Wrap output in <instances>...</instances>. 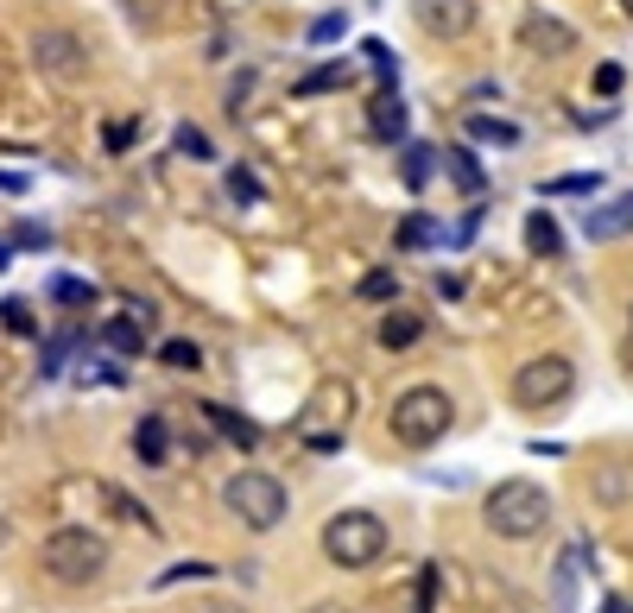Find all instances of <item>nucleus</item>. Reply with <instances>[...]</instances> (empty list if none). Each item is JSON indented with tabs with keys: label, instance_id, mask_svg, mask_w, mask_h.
Returning a JSON list of instances; mask_svg holds the SVG:
<instances>
[{
	"label": "nucleus",
	"instance_id": "13",
	"mask_svg": "<svg viewBox=\"0 0 633 613\" xmlns=\"http://www.w3.org/2000/svg\"><path fill=\"white\" fill-rule=\"evenodd\" d=\"M134 456H140L147 469H165V462H172V424H165V418H140V424H134Z\"/></svg>",
	"mask_w": 633,
	"mask_h": 613
},
{
	"label": "nucleus",
	"instance_id": "24",
	"mask_svg": "<svg viewBox=\"0 0 633 613\" xmlns=\"http://www.w3.org/2000/svg\"><path fill=\"white\" fill-rule=\"evenodd\" d=\"M438 588H444V570H438V563H425L418 582H412V613H438Z\"/></svg>",
	"mask_w": 633,
	"mask_h": 613
},
{
	"label": "nucleus",
	"instance_id": "20",
	"mask_svg": "<svg viewBox=\"0 0 633 613\" xmlns=\"http://www.w3.org/2000/svg\"><path fill=\"white\" fill-rule=\"evenodd\" d=\"M526 247L545 253V259H558V253H564V228L545 216V209H532V216H526Z\"/></svg>",
	"mask_w": 633,
	"mask_h": 613
},
{
	"label": "nucleus",
	"instance_id": "1",
	"mask_svg": "<svg viewBox=\"0 0 633 613\" xmlns=\"http://www.w3.org/2000/svg\"><path fill=\"white\" fill-rule=\"evenodd\" d=\"M456 424V398L444 386H431V380H418L406 393L393 398V411H387V431L393 443H406V449H438Z\"/></svg>",
	"mask_w": 633,
	"mask_h": 613
},
{
	"label": "nucleus",
	"instance_id": "26",
	"mask_svg": "<svg viewBox=\"0 0 633 613\" xmlns=\"http://www.w3.org/2000/svg\"><path fill=\"white\" fill-rule=\"evenodd\" d=\"M102 500H109L114 512L127 519V525H140V532H159V519H152V512H147L140 500H134V494H121V487H102Z\"/></svg>",
	"mask_w": 633,
	"mask_h": 613
},
{
	"label": "nucleus",
	"instance_id": "25",
	"mask_svg": "<svg viewBox=\"0 0 633 613\" xmlns=\"http://www.w3.org/2000/svg\"><path fill=\"white\" fill-rule=\"evenodd\" d=\"M539 190L545 196H590V190H602V171H564V178H545Z\"/></svg>",
	"mask_w": 633,
	"mask_h": 613
},
{
	"label": "nucleus",
	"instance_id": "44",
	"mask_svg": "<svg viewBox=\"0 0 633 613\" xmlns=\"http://www.w3.org/2000/svg\"><path fill=\"white\" fill-rule=\"evenodd\" d=\"M7 259H13V247H7V241H0V272H7Z\"/></svg>",
	"mask_w": 633,
	"mask_h": 613
},
{
	"label": "nucleus",
	"instance_id": "19",
	"mask_svg": "<svg viewBox=\"0 0 633 613\" xmlns=\"http://www.w3.org/2000/svg\"><path fill=\"white\" fill-rule=\"evenodd\" d=\"M102 348H114V355H140V348H147V323H134V317L121 310L114 323H102Z\"/></svg>",
	"mask_w": 633,
	"mask_h": 613
},
{
	"label": "nucleus",
	"instance_id": "15",
	"mask_svg": "<svg viewBox=\"0 0 633 613\" xmlns=\"http://www.w3.org/2000/svg\"><path fill=\"white\" fill-rule=\"evenodd\" d=\"M438 158H444L450 183H456V190H463V196H476V203H482L488 178H482V165H476V152H469V145H444V152H438Z\"/></svg>",
	"mask_w": 633,
	"mask_h": 613
},
{
	"label": "nucleus",
	"instance_id": "43",
	"mask_svg": "<svg viewBox=\"0 0 633 613\" xmlns=\"http://www.w3.org/2000/svg\"><path fill=\"white\" fill-rule=\"evenodd\" d=\"M197 613H248V608H241V601H203Z\"/></svg>",
	"mask_w": 633,
	"mask_h": 613
},
{
	"label": "nucleus",
	"instance_id": "2",
	"mask_svg": "<svg viewBox=\"0 0 633 613\" xmlns=\"http://www.w3.org/2000/svg\"><path fill=\"white\" fill-rule=\"evenodd\" d=\"M482 519H488L494 538L526 544V538H539V532L552 525V494H545L539 481H501V487L482 500Z\"/></svg>",
	"mask_w": 633,
	"mask_h": 613
},
{
	"label": "nucleus",
	"instance_id": "6",
	"mask_svg": "<svg viewBox=\"0 0 633 613\" xmlns=\"http://www.w3.org/2000/svg\"><path fill=\"white\" fill-rule=\"evenodd\" d=\"M570 393H577V367L564 361V355H539V361H526L520 373H514V405L532 411V418L570 405Z\"/></svg>",
	"mask_w": 633,
	"mask_h": 613
},
{
	"label": "nucleus",
	"instance_id": "14",
	"mask_svg": "<svg viewBox=\"0 0 633 613\" xmlns=\"http://www.w3.org/2000/svg\"><path fill=\"white\" fill-rule=\"evenodd\" d=\"M438 165H444V158H438V145H425V140L400 145V183H406V190H425V183L438 178Z\"/></svg>",
	"mask_w": 633,
	"mask_h": 613
},
{
	"label": "nucleus",
	"instance_id": "3",
	"mask_svg": "<svg viewBox=\"0 0 633 613\" xmlns=\"http://www.w3.org/2000/svg\"><path fill=\"white\" fill-rule=\"evenodd\" d=\"M38 563H45V576L51 582L83 588V582H96L102 570H109V538L89 532V525H58L51 538L38 544Z\"/></svg>",
	"mask_w": 633,
	"mask_h": 613
},
{
	"label": "nucleus",
	"instance_id": "12",
	"mask_svg": "<svg viewBox=\"0 0 633 613\" xmlns=\"http://www.w3.org/2000/svg\"><path fill=\"white\" fill-rule=\"evenodd\" d=\"M526 44H532L539 58H564V51L577 44V33H570L564 20H545V13H526Z\"/></svg>",
	"mask_w": 633,
	"mask_h": 613
},
{
	"label": "nucleus",
	"instance_id": "8",
	"mask_svg": "<svg viewBox=\"0 0 633 613\" xmlns=\"http://www.w3.org/2000/svg\"><path fill=\"white\" fill-rule=\"evenodd\" d=\"M418 26L431 38H469L476 33V0H412Z\"/></svg>",
	"mask_w": 633,
	"mask_h": 613
},
{
	"label": "nucleus",
	"instance_id": "17",
	"mask_svg": "<svg viewBox=\"0 0 633 613\" xmlns=\"http://www.w3.org/2000/svg\"><path fill=\"white\" fill-rule=\"evenodd\" d=\"M463 133H469V140H482V145H501V152H514V145L526 140L520 127H514V120H501V114H469V120H463Z\"/></svg>",
	"mask_w": 633,
	"mask_h": 613
},
{
	"label": "nucleus",
	"instance_id": "36",
	"mask_svg": "<svg viewBox=\"0 0 633 613\" xmlns=\"http://www.w3.org/2000/svg\"><path fill=\"white\" fill-rule=\"evenodd\" d=\"M203 576H216L210 563H172L165 576H159V588H178V582H203Z\"/></svg>",
	"mask_w": 633,
	"mask_h": 613
},
{
	"label": "nucleus",
	"instance_id": "45",
	"mask_svg": "<svg viewBox=\"0 0 633 613\" xmlns=\"http://www.w3.org/2000/svg\"><path fill=\"white\" fill-rule=\"evenodd\" d=\"M621 13H628V20H633V0H621Z\"/></svg>",
	"mask_w": 633,
	"mask_h": 613
},
{
	"label": "nucleus",
	"instance_id": "10",
	"mask_svg": "<svg viewBox=\"0 0 633 613\" xmlns=\"http://www.w3.org/2000/svg\"><path fill=\"white\" fill-rule=\"evenodd\" d=\"M583 234H590V241H621V234H633V190L596 203V209L583 216Z\"/></svg>",
	"mask_w": 633,
	"mask_h": 613
},
{
	"label": "nucleus",
	"instance_id": "27",
	"mask_svg": "<svg viewBox=\"0 0 633 613\" xmlns=\"http://www.w3.org/2000/svg\"><path fill=\"white\" fill-rule=\"evenodd\" d=\"M336 38H349V13H342V7H336V13H317L311 33H304V44H336Z\"/></svg>",
	"mask_w": 633,
	"mask_h": 613
},
{
	"label": "nucleus",
	"instance_id": "40",
	"mask_svg": "<svg viewBox=\"0 0 633 613\" xmlns=\"http://www.w3.org/2000/svg\"><path fill=\"white\" fill-rule=\"evenodd\" d=\"M13 241H20V247H51V234H45V228H20Z\"/></svg>",
	"mask_w": 633,
	"mask_h": 613
},
{
	"label": "nucleus",
	"instance_id": "30",
	"mask_svg": "<svg viewBox=\"0 0 633 613\" xmlns=\"http://www.w3.org/2000/svg\"><path fill=\"white\" fill-rule=\"evenodd\" d=\"M362 51H368V64H374V71H380V89H400V58H393V51H387L380 38H368Z\"/></svg>",
	"mask_w": 633,
	"mask_h": 613
},
{
	"label": "nucleus",
	"instance_id": "28",
	"mask_svg": "<svg viewBox=\"0 0 633 613\" xmlns=\"http://www.w3.org/2000/svg\"><path fill=\"white\" fill-rule=\"evenodd\" d=\"M355 297H362V304H393V297H400V272H368V279L355 285Z\"/></svg>",
	"mask_w": 633,
	"mask_h": 613
},
{
	"label": "nucleus",
	"instance_id": "4",
	"mask_svg": "<svg viewBox=\"0 0 633 613\" xmlns=\"http://www.w3.org/2000/svg\"><path fill=\"white\" fill-rule=\"evenodd\" d=\"M324 557L336 570H374L387 557V519L368 512V506H349L324 525Z\"/></svg>",
	"mask_w": 633,
	"mask_h": 613
},
{
	"label": "nucleus",
	"instance_id": "35",
	"mask_svg": "<svg viewBox=\"0 0 633 613\" xmlns=\"http://www.w3.org/2000/svg\"><path fill=\"white\" fill-rule=\"evenodd\" d=\"M83 380H96V386H127V373H121V361H83Z\"/></svg>",
	"mask_w": 633,
	"mask_h": 613
},
{
	"label": "nucleus",
	"instance_id": "31",
	"mask_svg": "<svg viewBox=\"0 0 633 613\" xmlns=\"http://www.w3.org/2000/svg\"><path fill=\"white\" fill-rule=\"evenodd\" d=\"M172 145H178V152H185V158H216V145H210V133H203V127H178V133H172Z\"/></svg>",
	"mask_w": 633,
	"mask_h": 613
},
{
	"label": "nucleus",
	"instance_id": "9",
	"mask_svg": "<svg viewBox=\"0 0 633 613\" xmlns=\"http://www.w3.org/2000/svg\"><path fill=\"white\" fill-rule=\"evenodd\" d=\"M368 133L380 145H406L412 140L406 133V95H400V89H380V95L368 102Z\"/></svg>",
	"mask_w": 633,
	"mask_h": 613
},
{
	"label": "nucleus",
	"instance_id": "33",
	"mask_svg": "<svg viewBox=\"0 0 633 613\" xmlns=\"http://www.w3.org/2000/svg\"><path fill=\"white\" fill-rule=\"evenodd\" d=\"M0 323L13 329V335H38V323H33V304H26V297H7V304H0Z\"/></svg>",
	"mask_w": 633,
	"mask_h": 613
},
{
	"label": "nucleus",
	"instance_id": "5",
	"mask_svg": "<svg viewBox=\"0 0 633 613\" xmlns=\"http://www.w3.org/2000/svg\"><path fill=\"white\" fill-rule=\"evenodd\" d=\"M223 506L248 525V532H279L286 525V506H292V494H286V481L266 469H241L223 481Z\"/></svg>",
	"mask_w": 633,
	"mask_h": 613
},
{
	"label": "nucleus",
	"instance_id": "7",
	"mask_svg": "<svg viewBox=\"0 0 633 613\" xmlns=\"http://www.w3.org/2000/svg\"><path fill=\"white\" fill-rule=\"evenodd\" d=\"M33 64L45 76H58V82H71V76L89 71V51H83V38L76 33H38L33 38Z\"/></svg>",
	"mask_w": 633,
	"mask_h": 613
},
{
	"label": "nucleus",
	"instance_id": "42",
	"mask_svg": "<svg viewBox=\"0 0 633 613\" xmlns=\"http://www.w3.org/2000/svg\"><path fill=\"white\" fill-rule=\"evenodd\" d=\"M602 613H633L628 595H602Z\"/></svg>",
	"mask_w": 633,
	"mask_h": 613
},
{
	"label": "nucleus",
	"instance_id": "38",
	"mask_svg": "<svg viewBox=\"0 0 633 613\" xmlns=\"http://www.w3.org/2000/svg\"><path fill=\"white\" fill-rule=\"evenodd\" d=\"M476 228H482V209H469V216L450 228V247H469V241H476Z\"/></svg>",
	"mask_w": 633,
	"mask_h": 613
},
{
	"label": "nucleus",
	"instance_id": "23",
	"mask_svg": "<svg viewBox=\"0 0 633 613\" xmlns=\"http://www.w3.org/2000/svg\"><path fill=\"white\" fill-rule=\"evenodd\" d=\"M51 304L83 310V304H96V285H89V279H76V272H64V279H51Z\"/></svg>",
	"mask_w": 633,
	"mask_h": 613
},
{
	"label": "nucleus",
	"instance_id": "18",
	"mask_svg": "<svg viewBox=\"0 0 633 613\" xmlns=\"http://www.w3.org/2000/svg\"><path fill=\"white\" fill-rule=\"evenodd\" d=\"M203 418L216 424V436H223V443H235V449H261V431H254L241 411H228V405H203Z\"/></svg>",
	"mask_w": 633,
	"mask_h": 613
},
{
	"label": "nucleus",
	"instance_id": "37",
	"mask_svg": "<svg viewBox=\"0 0 633 613\" xmlns=\"http://www.w3.org/2000/svg\"><path fill=\"white\" fill-rule=\"evenodd\" d=\"M134 140H140V120H114L109 127V152H127Z\"/></svg>",
	"mask_w": 633,
	"mask_h": 613
},
{
	"label": "nucleus",
	"instance_id": "16",
	"mask_svg": "<svg viewBox=\"0 0 633 613\" xmlns=\"http://www.w3.org/2000/svg\"><path fill=\"white\" fill-rule=\"evenodd\" d=\"M438 241H444V221L425 216V209H412V216L393 228V247L400 253H425V247H438Z\"/></svg>",
	"mask_w": 633,
	"mask_h": 613
},
{
	"label": "nucleus",
	"instance_id": "32",
	"mask_svg": "<svg viewBox=\"0 0 633 613\" xmlns=\"http://www.w3.org/2000/svg\"><path fill=\"white\" fill-rule=\"evenodd\" d=\"M71 348H76V335H51V342H45V355H38V380H58V367H64Z\"/></svg>",
	"mask_w": 633,
	"mask_h": 613
},
{
	"label": "nucleus",
	"instance_id": "29",
	"mask_svg": "<svg viewBox=\"0 0 633 613\" xmlns=\"http://www.w3.org/2000/svg\"><path fill=\"white\" fill-rule=\"evenodd\" d=\"M228 203H261V178L248 171V165H228Z\"/></svg>",
	"mask_w": 633,
	"mask_h": 613
},
{
	"label": "nucleus",
	"instance_id": "41",
	"mask_svg": "<svg viewBox=\"0 0 633 613\" xmlns=\"http://www.w3.org/2000/svg\"><path fill=\"white\" fill-rule=\"evenodd\" d=\"M0 190H7V196H20V190H26V171H7V165H0Z\"/></svg>",
	"mask_w": 633,
	"mask_h": 613
},
{
	"label": "nucleus",
	"instance_id": "22",
	"mask_svg": "<svg viewBox=\"0 0 633 613\" xmlns=\"http://www.w3.org/2000/svg\"><path fill=\"white\" fill-rule=\"evenodd\" d=\"M159 361L172 367V373H197V367H203V348H197L190 335H172V342H159Z\"/></svg>",
	"mask_w": 633,
	"mask_h": 613
},
{
	"label": "nucleus",
	"instance_id": "11",
	"mask_svg": "<svg viewBox=\"0 0 633 613\" xmlns=\"http://www.w3.org/2000/svg\"><path fill=\"white\" fill-rule=\"evenodd\" d=\"M418 335H425V317H418V310H387V317H380V329H374V342H380L387 355H406V348H418Z\"/></svg>",
	"mask_w": 633,
	"mask_h": 613
},
{
	"label": "nucleus",
	"instance_id": "39",
	"mask_svg": "<svg viewBox=\"0 0 633 613\" xmlns=\"http://www.w3.org/2000/svg\"><path fill=\"white\" fill-rule=\"evenodd\" d=\"M248 89H254V71L235 76V89H228V114H241V102H248Z\"/></svg>",
	"mask_w": 633,
	"mask_h": 613
},
{
	"label": "nucleus",
	"instance_id": "21",
	"mask_svg": "<svg viewBox=\"0 0 633 613\" xmlns=\"http://www.w3.org/2000/svg\"><path fill=\"white\" fill-rule=\"evenodd\" d=\"M355 71L349 64H317L311 76H299V95H336V89H349Z\"/></svg>",
	"mask_w": 633,
	"mask_h": 613
},
{
	"label": "nucleus",
	"instance_id": "34",
	"mask_svg": "<svg viewBox=\"0 0 633 613\" xmlns=\"http://www.w3.org/2000/svg\"><path fill=\"white\" fill-rule=\"evenodd\" d=\"M621 82H628V71H621V64H602V71L590 76V89H596L602 102H615V95H621Z\"/></svg>",
	"mask_w": 633,
	"mask_h": 613
}]
</instances>
